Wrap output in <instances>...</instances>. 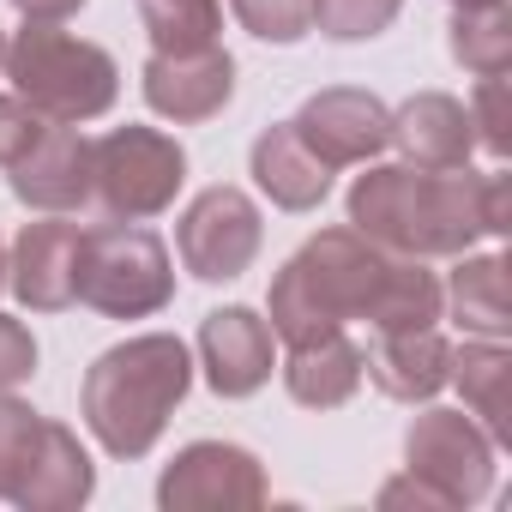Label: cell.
<instances>
[{
	"instance_id": "3",
	"label": "cell",
	"mask_w": 512,
	"mask_h": 512,
	"mask_svg": "<svg viewBox=\"0 0 512 512\" xmlns=\"http://www.w3.org/2000/svg\"><path fill=\"white\" fill-rule=\"evenodd\" d=\"M187 392H193V350L175 332H139L127 344H109L85 368L79 416H85V434L109 458L133 464V458L157 452V440Z\"/></svg>"
},
{
	"instance_id": "9",
	"label": "cell",
	"mask_w": 512,
	"mask_h": 512,
	"mask_svg": "<svg viewBox=\"0 0 512 512\" xmlns=\"http://www.w3.org/2000/svg\"><path fill=\"white\" fill-rule=\"evenodd\" d=\"M266 494V464L235 440H187L157 476L163 512H247L266 506Z\"/></svg>"
},
{
	"instance_id": "14",
	"label": "cell",
	"mask_w": 512,
	"mask_h": 512,
	"mask_svg": "<svg viewBox=\"0 0 512 512\" xmlns=\"http://www.w3.org/2000/svg\"><path fill=\"white\" fill-rule=\"evenodd\" d=\"M7 187L37 217H49V211H61V217L85 211L91 205V139L79 127H67V121H49L37 133V145L19 163H7Z\"/></svg>"
},
{
	"instance_id": "5",
	"label": "cell",
	"mask_w": 512,
	"mask_h": 512,
	"mask_svg": "<svg viewBox=\"0 0 512 512\" xmlns=\"http://www.w3.org/2000/svg\"><path fill=\"white\" fill-rule=\"evenodd\" d=\"M175 302V253L145 223H91L79 241V308L103 320H151Z\"/></svg>"
},
{
	"instance_id": "26",
	"label": "cell",
	"mask_w": 512,
	"mask_h": 512,
	"mask_svg": "<svg viewBox=\"0 0 512 512\" xmlns=\"http://www.w3.org/2000/svg\"><path fill=\"white\" fill-rule=\"evenodd\" d=\"M37 434H43V410H31L19 392H0V500H13Z\"/></svg>"
},
{
	"instance_id": "33",
	"label": "cell",
	"mask_w": 512,
	"mask_h": 512,
	"mask_svg": "<svg viewBox=\"0 0 512 512\" xmlns=\"http://www.w3.org/2000/svg\"><path fill=\"white\" fill-rule=\"evenodd\" d=\"M452 7H494V0H452Z\"/></svg>"
},
{
	"instance_id": "16",
	"label": "cell",
	"mask_w": 512,
	"mask_h": 512,
	"mask_svg": "<svg viewBox=\"0 0 512 512\" xmlns=\"http://www.w3.org/2000/svg\"><path fill=\"white\" fill-rule=\"evenodd\" d=\"M91 494H97V464H91L85 440L67 422H49L43 416V434L31 446V464H25V476L13 488V506L19 512H79Z\"/></svg>"
},
{
	"instance_id": "32",
	"label": "cell",
	"mask_w": 512,
	"mask_h": 512,
	"mask_svg": "<svg viewBox=\"0 0 512 512\" xmlns=\"http://www.w3.org/2000/svg\"><path fill=\"white\" fill-rule=\"evenodd\" d=\"M0 290H7V241H0Z\"/></svg>"
},
{
	"instance_id": "8",
	"label": "cell",
	"mask_w": 512,
	"mask_h": 512,
	"mask_svg": "<svg viewBox=\"0 0 512 512\" xmlns=\"http://www.w3.org/2000/svg\"><path fill=\"white\" fill-rule=\"evenodd\" d=\"M266 247V217L253 205L247 187H205L187 199V211L175 217V253H181V272L199 284H235L241 272H253Z\"/></svg>"
},
{
	"instance_id": "18",
	"label": "cell",
	"mask_w": 512,
	"mask_h": 512,
	"mask_svg": "<svg viewBox=\"0 0 512 512\" xmlns=\"http://www.w3.org/2000/svg\"><path fill=\"white\" fill-rule=\"evenodd\" d=\"M392 151L416 169H464L476 157L470 109L452 91H416L392 109Z\"/></svg>"
},
{
	"instance_id": "7",
	"label": "cell",
	"mask_w": 512,
	"mask_h": 512,
	"mask_svg": "<svg viewBox=\"0 0 512 512\" xmlns=\"http://www.w3.org/2000/svg\"><path fill=\"white\" fill-rule=\"evenodd\" d=\"M404 470L422 476L446 512L458 506H476L494 494V476H500V446L482 434V422L470 410H440L428 404L410 428H404Z\"/></svg>"
},
{
	"instance_id": "11",
	"label": "cell",
	"mask_w": 512,
	"mask_h": 512,
	"mask_svg": "<svg viewBox=\"0 0 512 512\" xmlns=\"http://www.w3.org/2000/svg\"><path fill=\"white\" fill-rule=\"evenodd\" d=\"M79 241L85 229L61 211L25 223L7 241V290L31 314H67L79 308Z\"/></svg>"
},
{
	"instance_id": "21",
	"label": "cell",
	"mask_w": 512,
	"mask_h": 512,
	"mask_svg": "<svg viewBox=\"0 0 512 512\" xmlns=\"http://www.w3.org/2000/svg\"><path fill=\"white\" fill-rule=\"evenodd\" d=\"M506 368H512L506 338H464V344H452V380L446 386L464 392V410L482 422V434L494 446L512 440V422H506Z\"/></svg>"
},
{
	"instance_id": "34",
	"label": "cell",
	"mask_w": 512,
	"mask_h": 512,
	"mask_svg": "<svg viewBox=\"0 0 512 512\" xmlns=\"http://www.w3.org/2000/svg\"><path fill=\"white\" fill-rule=\"evenodd\" d=\"M0 67H7V31H0Z\"/></svg>"
},
{
	"instance_id": "19",
	"label": "cell",
	"mask_w": 512,
	"mask_h": 512,
	"mask_svg": "<svg viewBox=\"0 0 512 512\" xmlns=\"http://www.w3.org/2000/svg\"><path fill=\"white\" fill-rule=\"evenodd\" d=\"M284 392L302 404V410H344L356 392H362V344L350 338V326L338 332H320V338H302V344H284Z\"/></svg>"
},
{
	"instance_id": "15",
	"label": "cell",
	"mask_w": 512,
	"mask_h": 512,
	"mask_svg": "<svg viewBox=\"0 0 512 512\" xmlns=\"http://www.w3.org/2000/svg\"><path fill=\"white\" fill-rule=\"evenodd\" d=\"M362 380H374L392 404H434L452 380V344L440 338V326L374 332V344L362 350Z\"/></svg>"
},
{
	"instance_id": "25",
	"label": "cell",
	"mask_w": 512,
	"mask_h": 512,
	"mask_svg": "<svg viewBox=\"0 0 512 512\" xmlns=\"http://www.w3.org/2000/svg\"><path fill=\"white\" fill-rule=\"evenodd\" d=\"M229 13L247 37H260V43H302L314 31V0H229Z\"/></svg>"
},
{
	"instance_id": "23",
	"label": "cell",
	"mask_w": 512,
	"mask_h": 512,
	"mask_svg": "<svg viewBox=\"0 0 512 512\" xmlns=\"http://www.w3.org/2000/svg\"><path fill=\"white\" fill-rule=\"evenodd\" d=\"M151 55H193L223 43V0H139Z\"/></svg>"
},
{
	"instance_id": "30",
	"label": "cell",
	"mask_w": 512,
	"mask_h": 512,
	"mask_svg": "<svg viewBox=\"0 0 512 512\" xmlns=\"http://www.w3.org/2000/svg\"><path fill=\"white\" fill-rule=\"evenodd\" d=\"M380 506H416V512H446V500L422 482V476H410V470H398L392 482H380V494H374Z\"/></svg>"
},
{
	"instance_id": "28",
	"label": "cell",
	"mask_w": 512,
	"mask_h": 512,
	"mask_svg": "<svg viewBox=\"0 0 512 512\" xmlns=\"http://www.w3.org/2000/svg\"><path fill=\"white\" fill-rule=\"evenodd\" d=\"M49 127V115H37L19 91H0V169L7 163H19L31 145H37V133Z\"/></svg>"
},
{
	"instance_id": "10",
	"label": "cell",
	"mask_w": 512,
	"mask_h": 512,
	"mask_svg": "<svg viewBox=\"0 0 512 512\" xmlns=\"http://www.w3.org/2000/svg\"><path fill=\"white\" fill-rule=\"evenodd\" d=\"M290 127L302 133V145L326 163V169H362L374 163L380 151H392V109L374 97V91H356V85H326L314 91Z\"/></svg>"
},
{
	"instance_id": "13",
	"label": "cell",
	"mask_w": 512,
	"mask_h": 512,
	"mask_svg": "<svg viewBox=\"0 0 512 512\" xmlns=\"http://www.w3.org/2000/svg\"><path fill=\"white\" fill-rule=\"evenodd\" d=\"M139 91H145L157 121H175V127L217 121L235 97V55L223 43L193 49V55H151L139 73Z\"/></svg>"
},
{
	"instance_id": "2",
	"label": "cell",
	"mask_w": 512,
	"mask_h": 512,
	"mask_svg": "<svg viewBox=\"0 0 512 512\" xmlns=\"http://www.w3.org/2000/svg\"><path fill=\"white\" fill-rule=\"evenodd\" d=\"M506 169H416V163H362L344 193V223L404 260H458L482 235L500 241L506 223Z\"/></svg>"
},
{
	"instance_id": "29",
	"label": "cell",
	"mask_w": 512,
	"mask_h": 512,
	"mask_svg": "<svg viewBox=\"0 0 512 512\" xmlns=\"http://www.w3.org/2000/svg\"><path fill=\"white\" fill-rule=\"evenodd\" d=\"M37 380V338L25 320L0 314V392H19Z\"/></svg>"
},
{
	"instance_id": "1",
	"label": "cell",
	"mask_w": 512,
	"mask_h": 512,
	"mask_svg": "<svg viewBox=\"0 0 512 512\" xmlns=\"http://www.w3.org/2000/svg\"><path fill=\"white\" fill-rule=\"evenodd\" d=\"M356 320H368L374 332L440 326L446 302H440V272H428V260L386 253L350 223H338L308 235L278 266L266 296V326L278 344H302Z\"/></svg>"
},
{
	"instance_id": "17",
	"label": "cell",
	"mask_w": 512,
	"mask_h": 512,
	"mask_svg": "<svg viewBox=\"0 0 512 512\" xmlns=\"http://www.w3.org/2000/svg\"><path fill=\"white\" fill-rule=\"evenodd\" d=\"M247 175H253V187H260L278 211L308 217V211L326 205L338 169H326V163L302 145V133H296L290 121H272V127H260V139L247 145Z\"/></svg>"
},
{
	"instance_id": "31",
	"label": "cell",
	"mask_w": 512,
	"mask_h": 512,
	"mask_svg": "<svg viewBox=\"0 0 512 512\" xmlns=\"http://www.w3.org/2000/svg\"><path fill=\"white\" fill-rule=\"evenodd\" d=\"M7 7H19V19H55V25H67L85 0H7Z\"/></svg>"
},
{
	"instance_id": "24",
	"label": "cell",
	"mask_w": 512,
	"mask_h": 512,
	"mask_svg": "<svg viewBox=\"0 0 512 512\" xmlns=\"http://www.w3.org/2000/svg\"><path fill=\"white\" fill-rule=\"evenodd\" d=\"M404 0H314V31L332 43H374L398 25Z\"/></svg>"
},
{
	"instance_id": "20",
	"label": "cell",
	"mask_w": 512,
	"mask_h": 512,
	"mask_svg": "<svg viewBox=\"0 0 512 512\" xmlns=\"http://www.w3.org/2000/svg\"><path fill=\"white\" fill-rule=\"evenodd\" d=\"M440 302L464 338H506V253H458L452 278L440 284Z\"/></svg>"
},
{
	"instance_id": "6",
	"label": "cell",
	"mask_w": 512,
	"mask_h": 512,
	"mask_svg": "<svg viewBox=\"0 0 512 512\" xmlns=\"http://www.w3.org/2000/svg\"><path fill=\"white\" fill-rule=\"evenodd\" d=\"M187 187V151L163 127H109L91 139V205L121 223H151Z\"/></svg>"
},
{
	"instance_id": "27",
	"label": "cell",
	"mask_w": 512,
	"mask_h": 512,
	"mask_svg": "<svg viewBox=\"0 0 512 512\" xmlns=\"http://www.w3.org/2000/svg\"><path fill=\"white\" fill-rule=\"evenodd\" d=\"M470 133L488 157H506L512 151V109H506V73L500 79H476L470 85Z\"/></svg>"
},
{
	"instance_id": "4",
	"label": "cell",
	"mask_w": 512,
	"mask_h": 512,
	"mask_svg": "<svg viewBox=\"0 0 512 512\" xmlns=\"http://www.w3.org/2000/svg\"><path fill=\"white\" fill-rule=\"evenodd\" d=\"M0 79H13V91L37 115L67 121V127L103 121L121 103L115 55L103 43H91V37H73L55 19H25L7 37V67H0Z\"/></svg>"
},
{
	"instance_id": "12",
	"label": "cell",
	"mask_w": 512,
	"mask_h": 512,
	"mask_svg": "<svg viewBox=\"0 0 512 512\" xmlns=\"http://www.w3.org/2000/svg\"><path fill=\"white\" fill-rule=\"evenodd\" d=\"M193 356H199V374L217 398H253L272 374H278V338L266 326L260 308H211L199 320V338H193Z\"/></svg>"
},
{
	"instance_id": "22",
	"label": "cell",
	"mask_w": 512,
	"mask_h": 512,
	"mask_svg": "<svg viewBox=\"0 0 512 512\" xmlns=\"http://www.w3.org/2000/svg\"><path fill=\"white\" fill-rule=\"evenodd\" d=\"M446 49L470 79H500L512 67V7L506 0H494V7H452Z\"/></svg>"
}]
</instances>
